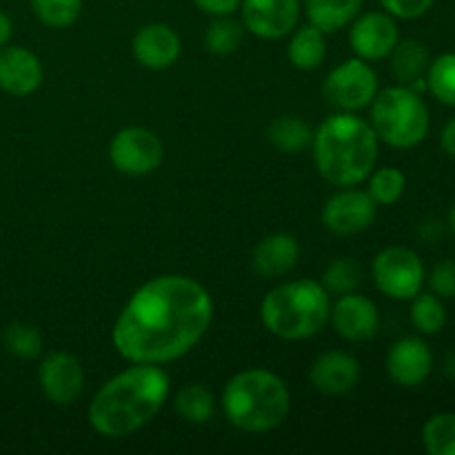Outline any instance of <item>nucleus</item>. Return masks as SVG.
Wrapping results in <instances>:
<instances>
[{
    "instance_id": "1",
    "label": "nucleus",
    "mask_w": 455,
    "mask_h": 455,
    "mask_svg": "<svg viewBox=\"0 0 455 455\" xmlns=\"http://www.w3.org/2000/svg\"><path fill=\"white\" fill-rule=\"evenodd\" d=\"M213 320L212 293L189 275L151 278L116 318L111 342L132 364H167L189 354Z\"/></svg>"
},
{
    "instance_id": "2",
    "label": "nucleus",
    "mask_w": 455,
    "mask_h": 455,
    "mask_svg": "<svg viewBox=\"0 0 455 455\" xmlns=\"http://www.w3.org/2000/svg\"><path fill=\"white\" fill-rule=\"evenodd\" d=\"M172 394L160 364H132L107 380L89 404V425L102 438H124L149 425Z\"/></svg>"
},
{
    "instance_id": "3",
    "label": "nucleus",
    "mask_w": 455,
    "mask_h": 455,
    "mask_svg": "<svg viewBox=\"0 0 455 455\" xmlns=\"http://www.w3.org/2000/svg\"><path fill=\"white\" fill-rule=\"evenodd\" d=\"M378 140L371 123L349 111H338L320 123L314 132L311 151L320 176L329 185L358 187L378 163Z\"/></svg>"
},
{
    "instance_id": "4",
    "label": "nucleus",
    "mask_w": 455,
    "mask_h": 455,
    "mask_svg": "<svg viewBox=\"0 0 455 455\" xmlns=\"http://www.w3.org/2000/svg\"><path fill=\"white\" fill-rule=\"evenodd\" d=\"M227 422L244 434H269L278 429L291 409V394L280 376L267 369H244L222 389Z\"/></svg>"
},
{
    "instance_id": "5",
    "label": "nucleus",
    "mask_w": 455,
    "mask_h": 455,
    "mask_svg": "<svg viewBox=\"0 0 455 455\" xmlns=\"http://www.w3.org/2000/svg\"><path fill=\"white\" fill-rule=\"evenodd\" d=\"M331 293L315 280H291L271 289L260 305V320L271 336L287 342L309 340L329 324Z\"/></svg>"
},
{
    "instance_id": "6",
    "label": "nucleus",
    "mask_w": 455,
    "mask_h": 455,
    "mask_svg": "<svg viewBox=\"0 0 455 455\" xmlns=\"http://www.w3.org/2000/svg\"><path fill=\"white\" fill-rule=\"evenodd\" d=\"M371 127L378 140L394 149H413L429 133V109L418 92L395 84L376 93L371 105Z\"/></svg>"
},
{
    "instance_id": "7",
    "label": "nucleus",
    "mask_w": 455,
    "mask_h": 455,
    "mask_svg": "<svg viewBox=\"0 0 455 455\" xmlns=\"http://www.w3.org/2000/svg\"><path fill=\"white\" fill-rule=\"evenodd\" d=\"M371 275L378 291L385 293L391 300H411L422 291V284L427 280L420 256L413 249L400 247V244L385 247L373 258Z\"/></svg>"
},
{
    "instance_id": "8",
    "label": "nucleus",
    "mask_w": 455,
    "mask_h": 455,
    "mask_svg": "<svg viewBox=\"0 0 455 455\" xmlns=\"http://www.w3.org/2000/svg\"><path fill=\"white\" fill-rule=\"evenodd\" d=\"M323 92L329 105L336 107L338 111L358 114V111L367 109L376 93L380 92L378 89V74L363 58H349V60L340 62L329 71Z\"/></svg>"
},
{
    "instance_id": "9",
    "label": "nucleus",
    "mask_w": 455,
    "mask_h": 455,
    "mask_svg": "<svg viewBox=\"0 0 455 455\" xmlns=\"http://www.w3.org/2000/svg\"><path fill=\"white\" fill-rule=\"evenodd\" d=\"M164 147L147 127L120 129L109 142V160L124 176H149L160 167Z\"/></svg>"
},
{
    "instance_id": "10",
    "label": "nucleus",
    "mask_w": 455,
    "mask_h": 455,
    "mask_svg": "<svg viewBox=\"0 0 455 455\" xmlns=\"http://www.w3.org/2000/svg\"><path fill=\"white\" fill-rule=\"evenodd\" d=\"M378 204L367 191L342 187L329 196L323 207L324 229L336 235H355L367 231L376 222Z\"/></svg>"
},
{
    "instance_id": "11",
    "label": "nucleus",
    "mask_w": 455,
    "mask_h": 455,
    "mask_svg": "<svg viewBox=\"0 0 455 455\" xmlns=\"http://www.w3.org/2000/svg\"><path fill=\"white\" fill-rule=\"evenodd\" d=\"M300 0H243L240 13L249 34L262 40H280L300 20Z\"/></svg>"
},
{
    "instance_id": "12",
    "label": "nucleus",
    "mask_w": 455,
    "mask_h": 455,
    "mask_svg": "<svg viewBox=\"0 0 455 455\" xmlns=\"http://www.w3.org/2000/svg\"><path fill=\"white\" fill-rule=\"evenodd\" d=\"M38 380L49 403L56 407H69L84 391V369L74 354L53 351L40 364Z\"/></svg>"
},
{
    "instance_id": "13",
    "label": "nucleus",
    "mask_w": 455,
    "mask_h": 455,
    "mask_svg": "<svg viewBox=\"0 0 455 455\" xmlns=\"http://www.w3.org/2000/svg\"><path fill=\"white\" fill-rule=\"evenodd\" d=\"M400 40L395 18L387 12H367L358 13L351 22L349 44L354 53L363 60H385Z\"/></svg>"
},
{
    "instance_id": "14",
    "label": "nucleus",
    "mask_w": 455,
    "mask_h": 455,
    "mask_svg": "<svg viewBox=\"0 0 455 455\" xmlns=\"http://www.w3.org/2000/svg\"><path fill=\"white\" fill-rule=\"evenodd\" d=\"M329 323L340 338L349 342H367L376 338L380 329V311L376 302L360 293H342L336 302H331Z\"/></svg>"
},
{
    "instance_id": "15",
    "label": "nucleus",
    "mask_w": 455,
    "mask_h": 455,
    "mask_svg": "<svg viewBox=\"0 0 455 455\" xmlns=\"http://www.w3.org/2000/svg\"><path fill=\"white\" fill-rule=\"evenodd\" d=\"M385 364L395 385L413 389L420 387L434 371V354L422 338L407 336L389 347Z\"/></svg>"
},
{
    "instance_id": "16",
    "label": "nucleus",
    "mask_w": 455,
    "mask_h": 455,
    "mask_svg": "<svg viewBox=\"0 0 455 455\" xmlns=\"http://www.w3.org/2000/svg\"><path fill=\"white\" fill-rule=\"evenodd\" d=\"M182 43L173 27L164 22H151L138 29L132 40V53L138 65L151 71L169 69L180 58Z\"/></svg>"
},
{
    "instance_id": "17",
    "label": "nucleus",
    "mask_w": 455,
    "mask_h": 455,
    "mask_svg": "<svg viewBox=\"0 0 455 455\" xmlns=\"http://www.w3.org/2000/svg\"><path fill=\"white\" fill-rule=\"evenodd\" d=\"M309 382L324 395H345L360 382V363L347 351H327L311 364Z\"/></svg>"
},
{
    "instance_id": "18",
    "label": "nucleus",
    "mask_w": 455,
    "mask_h": 455,
    "mask_svg": "<svg viewBox=\"0 0 455 455\" xmlns=\"http://www.w3.org/2000/svg\"><path fill=\"white\" fill-rule=\"evenodd\" d=\"M43 83L38 56L25 47H0V89L12 96H29Z\"/></svg>"
},
{
    "instance_id": "19",
    "label": "nucleus",
    "mask_w": 455,
    "mask_h": 455,
    "mask_svg": "<svg viewBox=\"0 0 455 455\" xmlns=\"http://www.w3.org/2000/svg\"><path fill=\"white\" fill-rule=\"evenodd\" d=\"M300 258V244L291 234H271L256 244L251 256L253 271L262 278H283Z\"/></svg>"
},
{
    "instance_id": "20",
    "label": "nucleus",
    "mask_w": 455,
    "mask_h": 455,
    "mask_svg": "<svg viewBox=\"0 0 455 455\" xmlns=\"http://www.w3.org/2000/svg\"><path fill=\"white\" fill-rule=\"evenodd\" d=\"M302 4L309 25L318 27L323 34L345 29L363 12V0H305Z\"/></svg>"
},
{
    "instance_id": "21",
    "label": "nucleus",
    "mask_w": 455,
    "mask_h": 455,
    "mask_svg": "<svg viewBox=\"0 0 455 455\" xmlns=\"http://www.w3.org/2000/svg\"><path fill=\"white\" fill-rule=\"evenodd\" d=\"M289 36H291L287 47L289 62L300 71L318 69L327 58V40L323 31L314 25H305L296 27Z\"/></svg>"
},
{
    "instance_id": "22",
    "label": "nucleus",
    "mask_w": 455,
    "mask_h": 455,
    "mask_svg": "<svg viewBox=\"0 0 455 455\" xmlns=\"http://www.w3.org/2000/svg\"><path fill=\"white\" fill-rule=\"evenodd\" d=\"M391 58V74L400 84H411L416 80L425 78L427 69H429V49L420 43V40H398L394 52L389 53Z\"/></svg>"
},
{
    "instance_id": "23",
    "label": "nucleus",
    "mask_w": 455,
    "mask_h": 455,
    "mask_svg": "<svg viewBox=\"0 0 455 455\" xmlns=\"http://www.w3.org/2000/svg\"><path fill=\"white\" fill-rule=\"evenodd\" d=\"M267 138L278 151L287 156H296L311 147L314 129L300 116H280L267 129Z\"/></svg>"
},
{
    "instance_id": "24",
    "label": "nucleus",
    "mask_w": 455,
    "mask_h": 455,
    "mask_svg": "<svg viewBox=\"0 0 455 455\" xmlns=\"http://www.w3.org/2000/svg\"><path fill=\"white\" fill-rule=\"evenodd\" d=\"M173 409L189 425H204L216 413V398H213V394L204 385L189 382V385H182L176 391Z\"/></svg>"
},
{
    "instance_id": "25",
    "label": "nucleus",
    "mask_w": 455,
    "mask_h": 455,
    "mask_svg": "<svg viewBox=\"0 0 455 455\" xmlns=\"http://www.w3.org/2000/svg\"><path fill=\"white\" fill-rule=\"evenodd\" d=\"M411 324L422 336H438L447 324V307L435 293L420 291L411 298Z\"/></svg>"
},
{
    "instance_id": "26",
    "label": "nucleus",
    "mask_w": 455,
    "mask_h": 455,
    "mask_svg": "<svg viewBox=\"0 0 455 455\" xmlns=\"http://www.w3.org/2000/svg\"><path fill=\"white\" fill-rule=\"evenodd\" d=\"M422 444L429 455H455V413H435L422 427Z\"/></svg>"
},
{
    "instance_id": "27",
    "label": "nucleus",
    "mask_w": 455,
    "mask_h": 455,
    "mask_svg": "<svg viewBox=\"0 0 455 455\" xmlns=\"http://www.w3.org/2000/svg\"><path fill=\"white\" fill-rule=\"evenodd\" d=\"M427 89L443 105L455 107V53H443L429 62L425 74Z\"/></svg>"
},
{
    "instance_id": "28",
    "label": "nucleus",
    "mask_w": 455,
    "mask_h": 455,
    "mask_svg": "<svg viewBox=\"0 0 455 455\" xmlns=\"http://www.w3.org/2000/svg\"><path fill=\"white\" fill-rule=\"evenodd\" d=\"M244 38V25L234 20L231 16L213 18L212 25L204 31V47L218 56L234 53Z\"/></svg>"
},
{
    "instance_id": "29",
    "label": "nucleus",
    "mask_w": 455,
    "mask_h": 455,
    "mask_svg": "<svg viewBox=\"0 0 455 455\" xmlns=\"http://www.w3.org/2000/svg\"><path fill=\"white\" fill-rule=\"evenodd\" d=\"M367 180V194L376 200V204H385V207L398 203L403 198L404 189H407V178H404V173L398 167L373 169Z\"/></svg>"
},
{
    "instance_id": "30",
    "label": "nucleus",
    "mask_w": 455,
    "mask_h": 455,
    "mask_svg": "<svg viewBox=\"0 0 455 455\" xmlns=\"http://www.w3.org/2000/svg\"><path fill=\"white\" fill-rule=\"evenodd\" d=\"M3 342H4V349L20 360L38 358V355L43 354V347H44V340L43 336H40L38 329L25 323L9 324L3 333Z\"/></svg>"
},
{
    "instance_id": "31",
    "label": "nucleus",
    "mask_w": 455,
    "mask_h": 455,
    "mask_svg": "<svg viewBox=\"0 0 455 455\" xmlns=\"http://www.w3.org/2000/svg\"><path fill=\"white\" fill-rule=\"evenodd\" d=\"M363 283V267L355 258H338L331 265L324 269L323 275V287L327 289L329 293H336V296H342V293H351L360 287Z\"/></svg>"
},
{
    "instance_id": "32",
    "label": "nucleus",
    "mask_w": 455,
    "mask_h": 455,
    "mask_svg": "<svg viewBox=\"0 0 455 455\" xmlns=\"http://www.w3.org/2000/svg\"><path fill=\"white\" fill-rule=\"evenodd\" d=\"M29 3L38 20L52 29L71 27L83 12V0H29Z\"/></svg>"
},
{
    "instance_id": "33",
    "label": "nucleus",
    "mask_w": 455,
    "mask_h": 455,
    "mask_svg": "<svg viewBox=\"0 0 455 455\" xmlns=\"http://www.w3.org/2000/svg\"><path fill=\"white\" fill-rule=\"evenodd\" d=\"M427 280H429L431 293H435L438 298H444V300H455V260L453 258L438 262V265L431 269L429 278Z\"/></svg>"
},
{
    "instance_id": "34",
    "label": "nucleus",
    "mask_w": 455,
    "mask_h": 455,
    "mask_svg": "<svg viewBox=\"0 0 455 455\" xmlns=\"http://www.w3.org/2000/svg\"><path fill=\"white\" fill-rule=\"evenodd\" d=\"M434 3L435 0H380L382 9L389 16L400 18V20H416V18H422L434 7Z\"/></svg>"
},
{
    "instance_id": "35",
    "label": "nucleus",
    "mask_w": 455,
    "mask_h": 455,
    "mask_svg": "<svg viewBox=\"0 0 455 455\" xmlns=\"http://www.w3.org/2000/svg\"><path fill=\"white\" fill-rule=\"evenodd\" d=\"M240 3H243V0H194L196 7L212 18L234 16L240 9Z\"/></svg>"
},
{
    "instance_id": "36",
    "label": "nucleus",
    "mask_w": 455,
    "mask_h": 455,
    "mask_svg": "<svg viewBox=\"0 0 455 455\" xmlns=\"http://www.w3.org/2000/svg\"><path fill=\"white\" fill-rule=\"evenodd\" d=\"M440 145H443V149L447 151L451 158H455V118H451L444 124L443 133H440Z\"/></svg>"
},
{
    "instance_id": "37",
    "label": "nucleus",
    "mask_w": 455,
    "mask_h": 455,
    "mask_svg": "<svg viewBox=\"0 0 455 455\" xmlns=\"http://www.w3.org/2000/svg\"><path fill=\"white\" fill-rule=\"evenodd\" d=\"M12 31H13L12 18H9L4 12H0V47H4V44L9 43V38H12Z\"/></svg>"
},
{
    "instance_id": "38",
    "label": "nucleus",
    "mask_w": 455,
    "mask_h": 455,
    "mask_svg": "<svg viewBox=\"0 0 455 455\" xmlns=\"http://www.w3.org/2000/svg\"><path fill=\"white\" fill-rule=\"evenodd\" d=\"M444 376H449L451 380H455V351L444 358Z\"/></svg>"
},
{
    "instance_id": "39",
    "label": "nucleus",
    "mask_w": 455,
    "mask_h": 455,
    "mask_svg": "<svg viewBox=\"0 0 455 455\" xmlns=\"http://www.w3.org/2000/svg\"><path fill=\"white\" fill-rule=\"evenodd\" d=\"M449 225H451L453 234H455V204L451 207V213H449Z\"/></svg>"
}]
</instances>
